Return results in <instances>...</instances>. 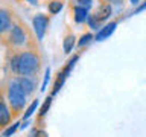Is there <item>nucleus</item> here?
<instances>
[{
    "label": "nucleus",
    "mask_w": 146,
    "mask_h": 137,
    "mask_svg": "<svg viewBox=\"0 0 146 137\" xmlns=\"http://www.w3.org/2000/svg\"><path fill=\"white\" fill-rule=\"evenodd\" d=\"M41 68V53L36 47L23 49L14 52L9 58V70L17 76L34 78L40 73Z\"/></svg>",
    "instance_id": "f257e3e1"
},
{
    "label": "nucleus",
    "mask_w": 146,
    "mask_h": 137,
    "mask_svg": "<svg viewBox=\"0 0 146 137\" xmlns=\"http://www.w3.org/2000/svg\"><path fill=\"white\" fill-rule=\"evenodd\" d=\"M2 41L9 50H12V52L36 47V44L34 43L32 32L29 31V27L26 26V23H23L20 18H15V20H14L11 29L8 31V34L3 37Z\"/></svg>",
    "instance_id": "f03ea898"
},
{
    "label": "nucleus",
    "mask_w": 146,
    "mask_h": 137,
    "mask_svg": "<svg viewBox=\"0 0 146 137\" xmlns=\"http://www.w3.org/2000/svg\"><path fill=\"white\" fill-rule=\"evenodd\" d=\"M26 99L27 96L25 91L20 88V85L14 81V78L6 84V91H5V100H6L9 110L12 113V117L18 116L26 107Z\"/></svg>",
    "instance_id": "7ed1b4c3"
},
{
    "label": "nucleus",
    "mask_w": 146,
    "mask_h": 137,
    "mask_svg": "<svg viewBox=\"0 0 146 137\" xmlns=\"http://www.w3.org/2000/svg\"><path fill=\"white\" fill-rule=\"evenodd\" d=\"M49 25H50V18H49V15H46V14H36L34 17V20H32V27H34L35 38L38 41H41L44 38Z\"/></svg>",
    "instance_id": "20e7f679"
},
{
    "label": "nucleus",
    "mask_w": 146,
    "mask_h": 137,
    "mask_svg": "<svg viewBox=\"0 0 146 137\" xmlns=\"http://www.w3.org/2000/svg\"><path fill=\"white\" fill-rule=\"evenodd\" d=\"M14 20H15L14 12L0 6V40H3V37L8 34V31L11 29Z\"/></svg>",
    "instance_id": "39448f33"
},
{
    "label": "nucleus",
    "mask_w": 146,
    "mask_h": 137,
    "mask_svg": "<svg viewBox=\"0 0 146 137\" xmlns=\"http://www.w3.org/2000/svg\"><path fill=\"white\" fill-rule=\"evenodd\" d=\"M12 119H14L12 113L8 107L6 100H5V94L2 93V90H0V130H3V128H6L8 125H11Z\"/></svg>",
    "instance_id": "423d86ee"
},
{
    "label": "nucleus",
    "mask_w": 146,
    "mask_h": 137,
    "mask_svg": "<svg viewBox=\"0 0 146 137\" xmlns=\"http://www.w3.org/2000/svg\"><path fill=\"white\" fill-rule=\"evenodd\" d=\"M14 81L20 85V88L25 91L26 96L34 94V91L36 88V82H35L34 78H29V76H15V78H14Z\"/></svg>",
    "instance_id": "0eeeda50"
},
{
    "label": "nucleus",
    "mask_w": 146,
    "mask_h": 137,
    "mask_svg": "<svg viewBox=\"0 0 146 137\" xmlns=\"http://www.w3.org/2000/svg\"><path fill=\"white\" fill-rule=\"evenodd\" d=\"M111 12H113V8L111 5H107V3H100L99 8L91 14V17L94 18L99 25H102L104 21H107L110 17H111Z\"/></svg>",
    "instance_id": "6e6552de"
},
{
    "label": "nucleus",
    "mask_w": 146,
    "mask_h": 137,
    "mask_svg": "<svg viewBox=\"0 0 146 137\" xmlns=\"http://www.w3.org/2000/svg\"><path fill=\"white\" fill-rule=\"evenodd\" d=\"M116 26H117V21H110V23H107V25L102 26V27L98 31V34L93 37V40H96V41H104L105 38H108V37L111 35L114 31H116Z\"/></svg>",
    "instance_id": "1a4fd4ad"
},
{
    "label": "nucleus",
    "mask_w": 146,
    "mask_h": 137,
    "mask_svg": "<svg viewBox=\"0 0 146 137\" xmlns=\"http://www.w3.org/2000/svg\"><path fill=\"white\" fill-rule=\"evenodd\" d=\"M72 11H73V20L76 23H85L87 21V17H88V9L87 8H82V6H72Z\"/></svg>",
    "instance_id": "9d476101"
},
{
    "label": "nucleus",
    "mask_w": 146,
    "mask_h": 137,
    "mask_svg": "<svg viewBox=\"0 0 146 137\" xmlns=\"http://www.w3.org/2000/svg\"><path fill=\"white\" fill-rule=\"evenodd\" d=\"M75 44H76V37L73 32H68V34L64 37V40H62V49H64V52L66 53H70L73 47H75Z\"/></svg>",
    "instance_id": "9b49d317"
},
{
    "label": "nucleus",
    "mask_w": 146,
    "mask_h": 137,
    "mask_svg": "<svg viewBox=\"0 0 146 137\" xmlns=\"http://www.w3.org/2000/svg\"><path fill=\"white\" fill-rule=\"evenodd\" d=\"M64 8V2L62 0H50L47 3V11L50 15H56L61 12V9Z\"/></svg>",
    "instance_id": "f8f14e48"
},
{
    "label": "nucleus",
    "mask_w": 146,
    "mask_h": 137,
    "mask_svg": "<svg viewBox=\"0 0 146 137\" xmlns=\"http://www.w3.org/2000/svg\"><path fill=\"white\" fill-rule=\"evenodd\" d=\"M36 108H38V99H35L34 102H32L29 107H27V110L25 111V114H23V120H27V119H29L32 114L35 113V110H36Z\"/></svg>",
    "instance_id": "ddd939ff"
},
{
    "label": "nucleus",
    "mask_w": 146,
    "mask_h": 137,
    "mask_svg": "<svg viewBox=\"0 0 146 137\" xmlns=\"http://www.w3.org/2000/svg\"><path fill=\"white\" fill-rule=\"evenodd\" d=\"M91 40H93V34H91V32H87V34H84V35L79 38V41H78V46H79V47H84V46H87Z\"/></svg>",
    "instance_id": "4468645a"
},
{
    "label": "nucleus",
    "mask_w": 146,
    "mask_h": 137,
    "mask_svg": "<svg viewBox=\"0 0 146 137\" xmlns=\"http://www.w3.org/2000/svg\"><path fill=\"white\" fill-rule=\"evenodd\" d=\"M76 61H78V55H75V58H72L70 61L67 63V67L64 68V72H62V73H59V75H61V76L64 78V79H66V78H67V75L70 73V70L73 68V66H75V63H76Z\"/></svg>",
    "instance_id": "2eb2a0df"
},
{
    "label": "nucleus",
    "mask_w": 146,
    "mask_h": 137,
    "mask_svg": "<svg viewBox=\"0 0 146 137\" xmlns=\"http://www.w3.org/2000/svg\"><path fill=\"white\" fill-rule=\"evenodd\" d=\"M18 125H20V123H18V122H15V123H12V125H8L6 126V130H5L3 131V137H11L12 134H14V132H15L17 130H18Z\"/></svg>",
    "instance_id": "dca6fc26"
},
{
    "label": "nucleus",
    "mask_w": 146,
    "mask_h": 137,
    "mask_svg": "<svg viewBox=\"0 0 146 137\" xmlns=\"http://www.w3.org/2000/svg\"><path fill=\"white\" fill-rule=\"evenodd\" d=\"M87 25H88V26L91 27V29H94V31H99V29H100V25H99V23L96 21L91 15L87 17Z\"/></svg>",
    "instance_id": "f3484780"
},
{
    "label": "nucleus",
    "mask_w": 146,
    "mask_h": 137,
    "mask_svg": "<svg viewBox=\"0 0 146 137\" xmlns=\"http://www.w3.org/2000/svg\"><path fill=\"white\" fill-rule=\"evenodd\" d=\"M50 104H52V98H47V99H46V102H44V105H43V107H41V110H40V116H41V117L46 116L47 110L50 108Z\"/></svg>",
    "instance_id": "a211bd4d"
},
{
    "label": "nucleus",
    "mask_w": 146,
    "mask_h": 137,
    "mask_svg": "<svg viewBox=\"0 0 146 137\" xmlns=\"http://www.w3.org/2000/svg\"><path fill=\"white\" fill-rule=\"evenodd\" d=\"M50 79V68H46V73H44V81H43V85H41V91H44L47 88V82Z\"/></svg>",
    "instance_id": "6ab92c4d"
},
{
    "label": "nucleus",
    "mask_w": 146,
    "mask_h": 137,
    "mask_svg": "<svg viewBox=\"0 0 146 137\" xmlns=\"http://www.w3.org/2000/svg\"><path fill=\"white\" fill-rule=\"evenodd\" d=\"M75 2H76L78 6H82V8H87V9H88V6L91 5V2H93V0H75Z\"/></svg>",
    "instance_id": "aec40b11"
},
{
    "label": "nucleus",
    "mask_w": 146,
    "mask_h": 137,
    "mask_svg": "<svg viewBox=\"0 0 146 137\" xmlns=\"http://www.w3.org/2000/svg\"><path fill=\"white\" fill-rule=\"evenodd\" d=\"M102 3H107V5H111V3H114V5H122L123 3V0H100Z\"/></svg>",
    "instance_id": "412c9836"
},
{
    "label": "nucleus",
    "mask_w": 146,
    "mask_h": 137,
    "mask_svg": "<svg viewBox=\"0 0 146 137\" xmlns=\"http://www.w3.org/2000/svg\"><path fill=\"white\" fill-rule=\"evenodd\" d=\"M27 3H31V5H36V2H38V0H26Z\"/></svg>",
    "instance_id": "4be33fe9"
},
{
    "label": "nucleus",
    "mask_w": 146,
    "mask_h": 137,
    "mask_svg": "<svg viewBox=\"0 0 146 137\" xmlns=\"http://www.w3.org/2000/svg\"><path fill=\"white\" fill-rule=\"evenodd\" d=\"M139 2H140V0H131V3H132V5H137Z\"/></svg>",
    "instance_id": "5701e85b"
}]
</instances>
